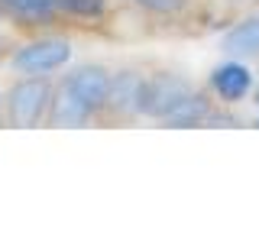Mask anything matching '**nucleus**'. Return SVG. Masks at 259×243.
Here are the masks:
<instances>
[{"mask_svg":"<svg viewBox=\"0 0 259 243\" xmlns=\"http://www.w3.org/2000/svg\"><path fill=\"white\" fill-rule=\"evenodd\" d=\"M49 101H52V88L42 75H29L23 81H16L7 94V117H10L13 127H36L42 120V113L49 110Z\"/></svg>","mask_w":259,"mask_h":243,"instance_id":"1","label":"nucleus"},{"mask_svg":"<svg viewBox=\"0 0 259 243\" xmlns=\"http://www.w3.org/2000/svg\"><path fill=\"white\" fill-rule=\"evenodd\" d=\"M191 91L194 88L185 78H178V75H152V78H146V85H143L140 113L156 117V120H165Z\"/></svg>","mask_w":259,"mask_h":243,"instance_id":"2","label":"nucleus"},{"mask_svg":"<svg viewBox=\"0 0 259 243\" xmlns=\"http://www.w3.org/2000/svg\"><path fill=\"white\" fill-rule=\"evenodd\" d=\"M68 59H71L68 39H36L13 55V68L20 75H49V71L62 68Z\"/></svg>","mask_w":259,"mask_h":243,"instance_id":"3","label":"nucleus"},{"mask_svg":"<svg viewBox=\"0 0 259 243\" xmlns=\"http://www.w3.org/2000/svg\"><path fill=\"white\" fill-rule=\"evenodd\" d=\"M65 81H68V88H71V91H75L91 110L107 107V88H110L107 68H101V65H81V68H75Z\"/></svg>","mask_w":259,"mask_h":243,"instance_id":"4","label":"nucleus"},{"mask_svg":"<svg viewBox=\"0 0 259 243\" xmlns=\"http://www.w3.org/2000/svg\"><path fill=\"white\" fill-rule=\"evenodd\" d=\"M143 85H146V78L136 75V71H117V75H110L107 107L117 113V117H133V113H140Z\"/></svg>","mask_w":259,"mask_h":243,"instance_id":"5","label":"nucleus"},{"mask_svg":"<svg viewBox=\"0 0 259 243\" xmlns=\"http://www.w3.org/2000/svg\"><path fill=\"white\" fill-rule=\"evenodd\" d=\"M91 107L68 88V81H62L59 91H52L49 101V124L52 127H84L91 120Z\"/></svg>","mask_w":259,"mask_h":243,"instance_id":"6","label":"nucleus"},{"mask_svg":"<svg viewBox=\"0 0 259 243\" xmlns=\"http://www.w3.org/2000/svg\"><path fill=\"white\" fill-rule=\"evenodd\" d=\"M210 88L217 91L221 101L237 104L249 94V88H253V71L240 62H224V65H217L214 75H210Z\"/></svg>","mask_w":259,"mask_h":243,"instance_id":"7","label":"nucleus"},{"mask_svg":"<svg viewBox=\"0 0 259 243\" xmlns=\"http://www.w3.org/2000/svg\"><path fill=\"white\" fill-rule=\"evenodd\" d=\"M221 49L233 59H243V55H259V13L246 16L243 23H237L230 32L224 36Z\"/></svg>","mask_w":259,"mask_h":243,"instance_id":"8","label":"nucleus"},{"mask_svg":"<svg viewBox=\"0 0 259 243\" xmlns=\"http://www.w3.org/2000/svg\"><path fill=\"white\" fill-rule=\"evenodd\" d=\"M210 117H214V113H210V101H207L204 94H194L191 91L165 117V124L168 127H204V124H210Z\"/></svg>","mask_w":259,"mask_h":243,"instance_id":"9","label":"nucleus"},{"mask_svg":"<svg viewBox=\"0 0 259 243\" xmlns=\"http://www.w3.org/2000/svg\"><path fill=\"white\" fill-rule=\"evenodd\" d=\"M0 4L7 7L10 13L23 16V20H49L55 10H59V4L55 0H0Z\"/></svg>","mask_w":259,"mask_h":243,"instance_id":"10","label":"nucleus"},{"mask_svg":"<svg viewBox=\"0 0 259 243\" xmlns=\"http://www.w3.org/2000/svg\"><path fill=\"white\" fill-rule=\"evenodd\" d=\"M65 13L71 16H84V20H97L107 10V0H55Z\"/></svg>","mask_w":259,"mask_h":243,"instance_id":"11","label":"nucleus"},{"mask_svg":"<svg viewBox=\"0 0 259 243\" xmlns=\"http://www.w3.org/2000/svg\"><path fill=\"white\" fill-rule=\"evenodd\" d=\"M136 4H143L152 13H178L185 7V0H136Z\"/></svg>","mask_w":259,"mask_h":243,"instance_id":"12","label":"nucleus"},{"mask_svg":"<svg viewBox=\"0 0 259 243\" xmlns=\"http://www.w3.org/2000/svg\"><path fill=\"white\" fill-rule=\"evenodd\" d=\"M4 107H7V97H4V94H0V113H4Z\"/></svg>","mask_w":259,"mask_h":243,"instance_id":"13","label":"nucleus"},{"mask_svg":"<svg viewBox=\"0 0 259 243\" xmlns=\"http://www.w3.org/2000/svg\"><path fill=\"white\" fill-rule=\"evenodd\" d=\"M253 104H256V107H259V88H256V94H253Z\"/></svg>","mask_w":259,"mask_h":243,"instance_id":"14","label":"nucleus"},{"mask_svg":"<svg viewBox=\"0 0 259 243\" xmlns=\"http://www.w3.org/2000/svg\"><path fill=\"white\" fill-rule=\"evenodd\" d=\"M256 127H259V120H256Z\"/></svg>","mask_w":259,"mask_h":243,"instance_id":"15","label":"nucleus"}]
</instances>
